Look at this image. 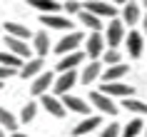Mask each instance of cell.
I'll return each instance as SVG.
<instances>
[{
    "label": "cell",
    "instance_id": "cell-1",
    "mask_svg": "<svg viewBox=\"0 0 147 137\" xmlns=\"http://www.w3.org/2000/svg\"><path fill=\"white\" fill-rule=\"evenodd\" d=\"M90 105H92L100 115H110V117H115V115L120 112V105H115V100L107 97V95L100 92V90L90 92Z\"/></svg>",
    "mask_w": 147,
    "mask_h": 137
},
{
    "label": "cell",
    "instance_id": "cell-2",
    "mask_svg": "<svg viewBox=\"0 0 147 137\" xmlns=\"http://www.w3.org/2000/svg\"><path fill=\"white\" fill-rule=\"evenodd\" d=\"M82 40H85V35H82V32H78V30H70L67 35H62L60 40H57V45L53 47L55 53L60 55H67V53H75V50H78L80 45H82Z\"/></svg>",
    "mask_w": 147,
    "mask_h": 137
},
{
    "label": "cell",
    "instance_id": "cell-3",
    "mask_svg": "<svg viewBox=\"0 0 147 137\" xmlns=\"http://www.w3.org/2000/svg\"><path fill=\"white\" fill-rule=\"evenodd\" d=\"M80 80V72L78 70H67V72H60V75L55 77V85H53V92L55 97H62V95H67L72 87H75V82Z\"/></svg>",
    "mask_w": 147,
    "mask_h": 137
},
{
    "label": "cell",
    "instance_id": "cell-4",
    "mask_svg": "<svg viewBox=\"0 0 147 137\" xmlns=\"http://www.w3.org/2000/svg\"><path fill=\"white\" fill-rule=\"evenodd\" d=\"M125 38H127L125 35V23L117 20V18H112L107 23V28H105V43H107V47H120V43Z\"/></svg>",
    "mask_w": 147,
    "mask_h": 137
},
{
    "label": "cell",
    "instance_id": "cell-5",
    "mask_svg": "<svg viewBox=\"0 0 147 137\" xmlns=\"http://www.w3.org/2000/svg\"><path fill=\"white\" fill-rule=\"evenodd\" d=\"M105 50H107L105 35H102V32H90V35H87V43H85V55L90 60H100Z\"/></svg>",
    "mask_w": 147,
    "mask_h": 137
},
{
    "label": "cell",
    "instance_id": "cell-6",
    "mask_svg": "<svg viewBox=\"0 0 147 137\" xmlns=\"http://www.w3.org/2000/svg\"><path fill=\"white\" fill-rule=\"evenodd\" d=\"M5 47H8V53L18 55L20 60H30V57H35V55H32V45H28V40L5 35Z\"/></svg>",
    "mask_w": 147,
    "mask_h": 137
},
{
    "label": "cell",
    "instance_id": "cell-7",
    "mask_svg": "<svg viewBox=\"0 0 147 137\" xmlns=\"http://www.w3.org/2000/svg\"><path fill=\"white\" fill-rule=\"evenodd\" d=\"M82 10L97 15L100 20H102V18H107V20L117 18V8H112V5H107V3H102V0H87L85 5H82Z\"/></svg>",
    "mask_w": 147,
    "mask_h": 137
},
{
    "label": "cell",
    "instance_id": "cell-8",
    "mask_svg": "<svg viewBox=\"0 0 147 137\" xmlns=\"http://www.w3.org/2000/svg\"><path fill=\"white\" fill-rule=\"evenodd\" d=\"M55 85V75L50 72V70H42L35 80H32V87H30V92L35 95V97H42V95H47V90Z\"/></svg>",
    "mask_w": 147,
    "mask_h": 137
},
{
    "label": "cell",
    "instance_id": "cell-9",
    "mask_svg": "<svg viewBox=\"0 0 147 137\" xmlns=\"http://www.w3.org/2000/svg\"><path fill=\"white\" fill-rule=\"evenodd\" d=\"M40 107H42L47 115L57 117V120H62L65 112H67V107L62 105V100H57L55 95H42V97H40Z\"/></svg>",
    "mask_w": 147,
    "mask_h": 137
},
{
    "label": "cell",
    "instance_id": "cell-10",
    "mask_svg": "<svg viewBox=\"0 0 147 137\" xmlns=\"http://www.w3.org/2000/svg\"><path fill=\"white\" fill-rule=\"evenodd\" d=\"M125 43H127V55H130L132 60H140L142 53H145V38H142V32H137V30L127 32Z\"/></svg>",
    "mask_w": 147,
    "mask_h": 137
},
{
    "label": "cell",
    "instance_id": "cell-11",
    "mask_svg": "<svg viewBox=\"0 0 147 137\" xmlns=\"http://www.w3.org/2000/svg\"><path fill=\"white\" fill-rule=\"evenodd\" d=\"M100 92H105V95L112 97V100H115V97L125 100V97H132V95H135V87H130V85H125L122 80H120V82H105Z\"/></svg>",
    "mask_w": 147,
    "mask_h": 137
},
{
    "label": "cell",
    "instance_id": "cell-12",
    "mask_svg": "<svg viewBox=\"0 0 147 137\" xmlns=\"http://www.w3.org/2000/svg\"><path fill=\"white\" fill-rule=\"evenodd\" d=\"M100 125H102L100 115H87V117H82V120L72 127V137H85V135H90L95 127H100Z\"/></svg>",
    "mask_w": 147,
    "mask_h": 137
},
{
    "label": "cell",
    "instance_id": "cell-13",
    "mask_svg": "<svg viewBox=\"0 0 147 137\" xmlns=\"http://www.w3.org/2000/svg\"><path fill=\"white\" fill-rule=\"evenodd\" d=\"M85 57L87 55L82 53V50H75V53H67V55H62L60 57V62H57V72H67V70H75V67H80L82 62H85Z\"/></svg>",
    "mask_w": 147,
    "mask_h": 137
},
{
    "label": "cell",
    "instance_id": "cell-14",
    "mask_svg": "<svg viewBox=\"0 0 147 137\" xmlns=\"http://www.w3.org/2000/svg\"><path fill=\"white\" fill-rule=\"evenodd\" d=\"M102 70H105V65H102L100 60H90L85 67L80 70V82L85 85V87H87V85H92L95 80L102 75Z\"/></svg>",
    "mask_w": 147,
    "mask_h": 137
},
{
    "label": "cell",
    "instance_id": "cell-15",
    "mask_svg": "<svg viewBox=\"0 0 147 137\" xmlns=\"http://www.w3.org/2000/svg\"><path fill=\"white\" fill-rule=\"evenodd\" d=\"M62 105L67 107V110H72V112H78V115H82V117H87V115H90V110H92V107L87 105L85 100L82 97H75V95H62Z\"/></svg>",
    "mask_w": 147,
    "mask_h": 137
},
{
    "label": "cell",
    "instance_id": "cell-16",
    "mask_svg": "<svg viewBox=\"0 0 147 137\" xmlns=\"http://www.w3.org/2000/svg\"><path fill=\"white\" fill-rule=\"evenodd\" d=\"M42 67H45L42 57H30V60L23 62V67L18 70V75L23 77V80H28V77H38L40 72H42Z\"/></svg>",
    "mask_w": 147,
    "mask_h": 137
},
{
    "label": "cell",
    "instance_id": "cell-17",
    "mask_svg": "<svg viewBox=\"0 0 147 137\" xmlns=\"http://www.w3.org/2000/svg\"><path fill=\"white\" fill-rule=\"evenodd\" d=\"M40 23L45 25V28H53V30H67L70 32V28H72V23H70V18H65V15H40Z\"/></svg>",
    "mask_w": 147,
    "mask_h": 137
},
{
    "label": "cell",
    "instance_id": "cell-18",
    "mask_svg": "<svg viewBox=\"0 0 147 137\" xmlns=\"http://www.w3.org/2000/svg\"><path fill=\"white\" fill-rule=\"evenodd\" d=\"M47 50H50V38H47V30H38L32 35V53L35 57H45Z\"/></svg>",
    "mask_w": 147,
    "mask_h": 137
},
{
    "label": "cell",
    "instance_id": "cell-19",
    "mask_svg": "<svg viewBox=\"0 0 147 137\" xmlns=\"http://www.w3.org/2000/svg\"><path fill=\"white\" fill-rule=\"evenodd\" d=\"M127 65H125V62H120V65H107V67L102 70V80H105V82H120V80H122L125 75H127Z\"/></svg>",
    "mask_w": 147,
    "mask_h": 137
},
{
    "label": "cell",
    "instance_id": "cell-20",
    "mask_svg": "<svg viewBox=\"0 0 147 137\" xmlns=\"http://www.w3.org/2000/svg\"><path fill=\"white\" fill-rule=\"evenodd\" d=\"M32 8L40 10V15H55V13H60L62 5L57 3V0H28Z\"/></svg>",
    "mask_w": 147,
    "mask_h": 137
},
{
    "label": "cell",
    "instance_id": "cell-21",
    "mask_svg": "<svg viewBox=\"0 0 147 137\" xmlns=\"http://www.w3.org/2000/svg\"><path fill=\"white\" fill-rule=\"evenodd\" d=\"M137 20H140V5L130 0L127 5H122V23L127 25V28H132Z\"/></svg>",
    "mask_w": 147,
    "mask_h": 137
},
{
    "label": "cell",
    "instance_id": "cell-22",
    "mask_svg": "<svg viewBox=\"0 0 147 137\" xmlns=\"http://www.w3.org/2000/svg\"><path fill=\"white\" fill-rule=\"evenodd\" d=\"M0 127L8 130V132H18V127H20V120H18L15 115L10 112V110L0 107Z\"/></svg>",
    "mask_w": 147,
    "mask_h": 137
},
{
    "label": "cell",
    "instance_id": "cell-23",
    "mask_svg": "<svg viewBox=\"0 0 147 137\" xmlns=\"http://www.w3.org/2000/svg\"><path fill=\"white\" fill-rule=\"evenodd\" d=\"M3 28H5V35H10V38H20V40L32 38L30 28H25V25H20V23H5Z\"/></svg>",
    "mask_w": 147,
    "mask_h": 137
},
{
    "label": "cell",
    "instance_id": "cell-24",
    "mask_svg": "<svg viewBox=\"0 0 147 137\" xmlns=\"http://www.w3.org/2000/svg\"><path fill=\"white\" fill-rule=\"evenodd\" d=\"M80 23L85 25V28H90L92 32H100V30H102V20H100L97 15H92V13H87V10L80 13Z\"/></svg>",
    "mask_w": 147,
    "mask_h": 137
},
{
    "label": "cell",
    "instance_id": "cell-25",
    "mask_svg": "<svg viewBox=\"0 0 147 137\" xmlns=\"http://www.w3.org/2000/svg\"><path fill=\"white\" fill-rule=\"evenodd\" d=\"M142 130H145V122H142V117H135V120H130V122L122 127V137H137Z\"/></svg>",
    "mask_w": 147,
    "mask_h": 137
},
{
    "label": "cell",
    "instance_id": "cell-26",
    "mask_svg": "<svg viewBox=\"0 0 147 137\" xmlns=\"http://www.w3.org/2000/svg\"><path fill=\"white\" fill-rule=\"evenodd\" d=\"M120 107H125V110H130V112H135V115H147V105L142 100H135V97H125Z\"/></svg>",
    "mask_w": 147,
    "mask_h": 137
},
{
    "label": "cell",
    "instance_id": "cell-27",
    "mask_svg": "<svg viewBox=\"0 0 147 137\" xmlns=\"http://www.w3.org/2000/svg\"><path fill=\"white\" fill-rule=\"evenodd\" d=\"M23 62H25V60H20L18 55L8 53V50H0V65H5V67H13V70H20V67H23Z\"/></svg>",
    "mask_w": 147,
    "mask_h": 137
},
{
    "label": "cell",
    "instance_id": "cell-28",
    "mask_svg": "<svg viewBox=\"0 0 147 137\" xmlns=\"http://www.w3.org/2000/svg\"><path fill=\"white\" fill-rule=\"evenodd\" d=\"M102 62H105V67H107V65H120V62H122V53H120L117 47H107V50L102 53Z\"/></svg>",
    "mask_w": 147,
    "mask_h": 137
},
{
    "label": "cell",
    "instance_id": "cell-29",
    "mask_svg": "<svg viewBox=\"0 0 147 137\" xmlns=\"http://www.w3.org/2000/svg\"><path fill=\"white\" fill-rule=\"evenodd\" d=\"M38 107H40L38 102H28V105L20 110V122H25V125L32 122V120H35V115H38Z\"/></svg>",
    "mask_w": 147,
    "mask_h": 137
},
{
    "label": "cell",
    "instance_id": "cell-30",
    "mask_svg": "<svg viewBox=\"0 0 147 137\" xmlns=\"http://www.w3.org/2000/svg\"><path fill=\"white\" fill-rule=\"evenodd\" d=\"M120 135H122V125H117V122H110L100 132V137H120Z\"/></svg>",
    "mask_w": 147,
    "mask_h": 137
},
{
    "label": "cell",
    "instance_id": "cell-31",
    "mask_svg": "<svg viewBox=\"0 0 147 137\" xmlns=\"http://www.w3.org/2000/svg\"><path fill=\"white\" fill-rule=\"evenodd\" d=\"M62 10H65L67 15H80V13H82V5H80V0H65V3H62Z\"/></svg>",
    "mask_w": 147,
    "mask_h": 137
},
{
    "label": "cell",
    "instance_id": "cell-32",
    "mask_svg": "<svg viewBox=\"0 0 147 137\" xmlns=\"http://www.w3.org/2000/svg\"><path fill=\"white\" fill-rule=\"evenodd\" d=\"M13 75H18V70H13V67H5V65H0V82H5L8 77H13Z\"/></svg>",
    "mask_w": 147,
    "mask_h": 137
},
{
    "label": "cell",
    "instance_id": "cell-33",
    "mask_svg": "<svg viewBox=\"0 0 147 137\" xmlns=\"http://www.w3.org/2000/svg\"><path fill=\"white\" fill-rule=\"evenodd\" d=\"M112 3H115V5H127L130 0H112Z\"/></svg>",
    "mask_w": 147,
    "mask_h": 137
},
{
    "label": "cell",
    "instance_id": "cell-34",
    "mask_svg": "<svg viewBox=\"0 0 147 137\" xmlns=\"http://www.w3.org/2000/svg\"><path fill=\"white\" fill-rule=\"evenodd\" d=\"M10 137H25V135L20 132V130H18V132H10Z\"/></svg>",
    "mask_w": 147,
    "mask_h": 137
},
{
    "label": "cell",
    "instance_id": "cell-35",
    "mask_svg": "<svg viewBox=\"0 0 147 137\" xmlns=\"http://www.w3.org/2000/svg\"><path fill=\"white\" fill-rule=\"evenodd\" d=\"M142 25H145V32H147V13H145V18H142Z\"/></svg>",
    "mask_w": 147,
    "mask_h": 137
},
{
    "label": "cell",
    "instance_id": "cell-36",
    "mask_svg": "<svg viewBox=\"0 0 147 137\" xmlns=\"http://www.w3.org/2000/svg\"><path fill=\"white\" fill-rule=\"evenodd\" d=\"M0 137H8V135H5V130H3V127H0Z\"/></svg>",
    "mask_w": 147,
    "mask_h": 137
},
{
    "label": "cell",
    "instance_id": "cell-37",
    "mask_svg": "<svg viewBox=\"0 0 147 137\" xmlns=\"http://www.w3.org/2000/svg\"><path fill=\"white\" fill-rule=\"evenodd\" d=\"M3 85H5V82H0V90H3Z\"/></svg>",
    "mask_w": 147,
    "mask_h": 137
},
{
    "label": "cell",
    "instance_id": "cell-38",
    "mask_svg": "<svg viewBox=\"0 0 147 137\" xmlns=\"http://www.w3.org/2000/svg\"><path fill=\"white\" fill-rule=\"evenodd\" d=\"M142 5H147V0H142Z\"/></svg>",
    "mask_w": 147,
    "mask_h": 137
},
{
    "label": "cell",
    "instance_id": "cell-39",
    "mask_svg": "<svg viewBox=\"0 0 147 137\" xmlns=\"http://www.w3.org/2000/svg\"><path fill=\"white\" fill-rule=\"evenodd\" d=\"M57 3H60V0H57Z\"/></svg>",
    "mask_w": 147,
    "mask_h": 137
},
{
    "label": "cell",
    "instance_id": "cell-40",
    "mask_svg": "<svg viewBox=\"0 0 147 137\" xmlns=\"http://www.w3.org/2000/svg\"><path fill=\"white\" fill-rule=\"evenodd\" d=\"M85 3H87V0H85Z\"/></svg>",
    "mask_w": 147,
    "mask_h": 137
},
{
    "label": "cell",
    "instance_id": "cell-41",
    "mask_svg": "<svg viewBox=\"0 0 147 137\" xmlns=\"http://www.w3.org/2000/svg\"><path fill=\"white\" fill-rule=\"evenodd\" d=\"M145 130H147V127H145Z\"/></svg>",
    "mask_w": 147,
    "mask_h": 137
}]
</instances>
